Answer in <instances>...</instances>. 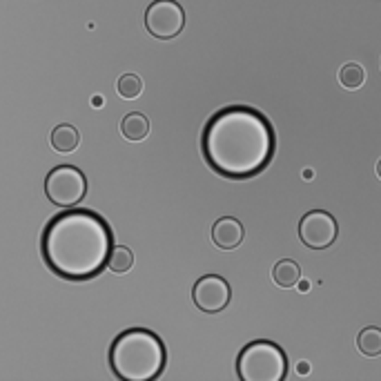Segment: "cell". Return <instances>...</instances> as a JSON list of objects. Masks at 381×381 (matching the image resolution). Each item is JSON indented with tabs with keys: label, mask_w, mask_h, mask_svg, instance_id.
Masks as SVG:
<instances>
[{
	"label": "cell",
	"mask_w": 381,
	"mask_h": 381,
	"mask_svg": "<svg viewBox=\"0 0 381 381\" xmlns=\"http://www.w3.org/2000/svg\"><path fill=\"white\" fill-rule=\"evenodd\" d=\"M201 147L205 163L217 174L235 181L252 178L272 161L274 129L252 107H225L208 121Z\"/></svg>",
	"instance_id": "6da1fadb"
},
{
	"label": "cell",
	"mask_w": 381,
	"mask_h": 381,
	"mask_svg": "<svg viewBox=\"0 0 381 381\" xmlns=\"http://www.w3.org/2000/svg\"><path fill=\"white\" fill-rule=\"evenodd\" d=\"M112 230L92 210H68L49 221L41 237V254L52 274L65 281H90L107 268Z\"/></svg>",
	"instance_id": "7a4b0ae2"
},
{
	"label": "cell",
	"mask_w": 381,
	"mask_h": 381,
	"mask_svg": "<svg viewBox=\"0 0 381 381\" xmlns=\"http://www.w3.org/2000/svg\"><path fill=\"white\" fill-rule=\"evenodd\" d=\"M165 361L168 353L161 337L147 328L123 330L109 348V368L121 381H154Z\"/></svg>",
	"instance_id": "3957f363"
},
{
	"label": "cell",
	"mask_w": 381,
	"mask_h": 381,
	"mask_svg": "<svg viewBox=\"0 0 381 381\" xmlns=\"http://www.w3.org/2000/svg\"><path fill=\"white\" fill-rule=\"evenodd\" d=\"M237 375L243 381H284L288 377V357L272 341H252L239 353Z\"/></svg>",
	"instance_id": "277c9868"
},
{
	"label": "cell",
	"mask_w": 381,
	"mask_h": 381,
	"mask_svg": "<svg viewBox=\"0 0 381 381\" xmlns=\"http://www.w3.org/2000/svg\"><path fill=\"white\" fill-rule=\"evenodd\" d=\"M87 194V178L74 165H58L45 176V196L58 208H76Z\"/></svg>",
	"instance_id": "5b68a950"
},
{
	"label": "cell",
	"mask_w": 381,
	"mask_h": 381,
	"mask_svg": "<svg viewBox=\"0 0 381 381\" xmlns=\"http://www.w3.org/2000/svg\"><path fill=\"white\" fill-rule=\"evenodd\" d=\"M186 27V11L176 0H154L145 11V29L159 41L176 38Z\"/></svg>",
	"instance_id": "8992f818"
},
{
	"label": "cell",
	"mask_w": 381,
	"mask_h": 381,
	"mask_svg": "<svg viewBox=\"0 0 381 381\" xmlns=\"http://www.w3.org/2000/svg\"><path fill=\"white\" fill-rule=\"evenodd\" d=\"M339 235V225L335 221L333 214H328L323 210H312L299 223V237L304 245L312 247V250H326Z\"/></svg>",
	"instance_id": "52a82bcc"
},
{
	"label": "cell",
	"mask_w": 381,
	"mask_h": 381,
	"mask_svg": "<svg viewBox=\"0 0 381 381\" xmlns=\"http://www.w3.org/2000/svg\"><path fill=\"white\" fill-rule=\"evenodd\" d=\"M192 299H194V306L198 310L214 314V312H221V310L227 308V304L232 299V290H230V284L223 277L203 274L194 284Z\"/></svg>",
	"instance_id": "ba28073f"
},
{
	"label": "cell",
	"mask_w": 381,
	"mask_h": 381,
	"mask_svg": "<svg viewBox=\"0 0 381 381\" xmlns=\"http://www.w3.org/2000/svg\"><path fill=\"white\" fill-rule=\"evenodd\" d=\"M243 239H245L243 223L232 217L219 219L212 227V241L217 247H221V250H235V247L243 243Z\"/></svg>",
	"instance_id": "9c48e42d"
},
{
	"label": "cell",
	"mask_w": 381,
	"mask_h": 381,
	"mask_svg": "<svg viewBox=\"0 0 381 381\" xmlns=\"http://www.w3.org/2000/svg\"><path fill=\"white\" fill-rule=\"evenodd\" d=\"M49 143L56 152L60 154H72L76 152V147L80 143V134L78 129L72 127V125H56L52 129V134H49Z\"/></svg>",
	"instance_id": "30bf717a"
},
{
	"label": "cell",
	"mask_w": 381,
	"mask_h": 381,
	"mask_svg": "<svg viewBox=\"0 0 381 381\" xmlns=\"http://www.w3.org/2000/svg\"><path fill=\"white\" fill-rule=\"evenodd\" d=\"M272 279H274V284L279 288H294L296 284L301 281V268H299V263L292 261V259H281L274 263V268H272Z\"/></svg>",
	"instance_id": "8fae6325"
},
{
	"label": "cell",
	"mask_w": 381,
	"mask_h": 381,
	"mask_svg": "<svg viewBox=\"0 0 381 381\" xmlns=\"http://www.w3.org/2000/svg\"><path fill=\"white\" fill-rule=\"evenodd\" d=\"M121 134L134 143L147 139V134H150V121H147V116L141 112H129L121 121Z\"/></svg>",
	"instance_id": "7c38bea8"
},
{
	"label": "cell",
	"mask_w": 381,
	"mask_h": 381,
	"mask_svg": "<svg viewBox=\"0 0 381 381\" xmlns=\"http://www.w3.org/2000/svg\"><path fill=\"white\" fill-rule=\"evenodd\" d=\"M134 266V254L125 245H112L109 257H107V270L114 274H125Z\"/></svg>",
	"instance_id": "4fadbf2b"
},
{
	"label": "cell",
	"mask_w": 381,
	"mask_h": 381,
	"mask_svg": "<svg viewBox=\"0 0 381 381\" xmlns=\"http://www.w3.org/2000/svg\"><path fill=\"white\" fill-rule=\"evenodd\" d=\"M357 348H359V353L366 357H379L381 355V328L377 326L363 328L357 337Z\"/></svg>",
	"instance_id": "5bb4252c"
},
{
	"label": "cell",
	"mask_w": 381,
	"mask_h": 381,
	"mask_svg": "<svg viewBox=\"0 0 381 381\" xmlns=\"http://www.w3.org/2000/svg\"><path fill=\"white\" fill-rule=\"evenodd\" d=\"M339 82L345 90H359L366 82V70L357 63H345L339 70Z\"/></svg>",
	"instance_id": "9a60e30c"
},
{
	"label": "cell",
	"mask_w": 381,
	"mask_h": 381,
	"mask_svg": "<svg viewBox=\"0 0 381 381\" xmlns=\"http://www.w3.org/2000/svg\"><path fill=\"white\" fill-rule=\"evenodd\" d=\"M116 90H119V94L123 98H127V101L139 98L141 92H143V78L136 76V74H123L119 78V82H116Z\"/></svg>",
	"instance_id": "2e32d148"
},
{
	"label": "cell",
	"mask_w": 381,
	"mask_h": 381,
	"mask_svg": "<svg viewBox=\"0 0 381 381\" xmlns=\"http://www.w3.org/2000/svg\"><path fill=\"white\" fill-rule=\"evenodd\" d=\"M308 370H310V363H308V361H299V366H296V372H299V375H308Z\"/></svg>",
	"instance_id": "e0dca14e"
},
{
	"label": "cell",
	"mask_w": 381,
	"mask_h": 381,
	"mask_svg": "<svg viewBox=\"0 0 381 381\" xmlns=\"http://www.w3.org/2000/svg\"><path fill=\"white\" fill-rule=\"evenodd\" d=\"M92 103H94V107H98V105H103V98H101V96H96Z\"/></svg>",
	"instance_id": "ac0fdd59"
},
{
	"label": "cell",
	"mask_w": 381,
	"mask_h": 381,
	"mask_svg": "<svg viewBox=\"0 0 381 381\" xmlns=\"http://www.w3.org/2000/svg\"><path fill=\"white\" fill-rule=\"evenodd\" d=\"M312 176H314V172H312V170H306V172H304V178H312Z\"/></svg>",
	"instance_id": "d6986e66"
},
{
	"label": "cell",
	"mask_w": 381,
	"mask_h": 381,
	"mask_svg": "<svg viewBox=\"0 0 381 381\" xmlns=\"http://www.w3.org/2000/svg\"><path fill=\"white\" fill-rule=\"evenodd\" d=\"M308 288H310V284H308V281H301V290H304V292H306V290H308Z\"/></svg>",
	"instance_id": "ffe728a7"
},
{
	"label": "cell",
	"mask_w": 381,
	"mask_h": 381,
	"mask_svg": "<svg viewBox=\"0 0 381 381\" xmlns=\"http://www.w3.org/2000/svg\"><path fill=\"white\" fill-rule=\"evenodd\" d=\"M377 176H379V178H381V161H379V163H377Z\"/></svg>",
	"instance_id": "44dd1931"
}]
</instances>
